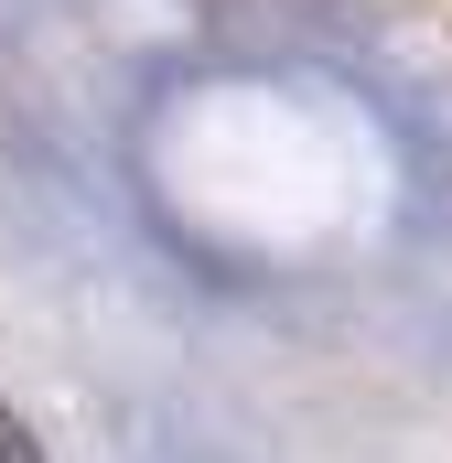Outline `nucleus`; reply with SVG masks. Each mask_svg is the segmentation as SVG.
<instances>
[{"label":"nucleus","instance_id":"1","mask_svg":"<svg viewBox=\"0 0 452 463\" xmlns=\"http://www.w3.org/2000/svg\"><path fill=\"white\" fill-rule=\"evenodd\" d=\"M0 463H43V442H33V420L0 399Z\"/></svg>","mask_w":452,"mask_h":463}]
</instances>
